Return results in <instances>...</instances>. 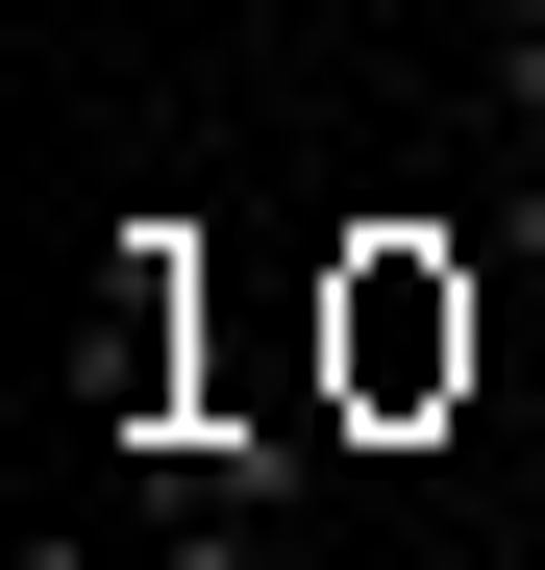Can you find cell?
<instances>
[{
  "instance_id": "obj_1",
  "label": "cell",
  "mask_w": 545,
  "mask_h": 570,
  "mask_svg": "<svg viewBox=\"0 0 545 570\" xmlns=\"http://www.w3.org/2000/svg\"><path fill=\"white\" fill-rule=\"evenodd\" d=\"M472 347H496V298L446 273V224H347V273H323V397L347 422H446Z\"/></svg>"
}]
</instances>
